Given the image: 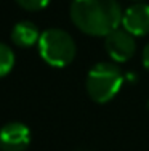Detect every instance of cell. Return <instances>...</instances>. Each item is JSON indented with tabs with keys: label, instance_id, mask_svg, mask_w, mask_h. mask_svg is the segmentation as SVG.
<instances>
[{
	"label": "cell",
	"instance_id": "8",
	"mask_svg": "<svg viewBox=\"0 0 149 151\" xmlns=\"http://www.w3.org/2000/svg\"><path fill=\"white\" fill-rule=\"evenodd\" d=\"M15 66V53L8 45L0 44V77L6 76Z\"/></svg>",
	"mask_w": 149,
	"mask_h": 151
},
{
	"label": "cell",
	"instance_id": "12",
	"mask_svg": "<svg viewBox=\"0 0 149 151\" xmlns=\"http://www.w3.org/2000/svg\"><path fill=\"white\" fill-rule=\"evenodd\" d=\"M148 108H149V101H148Z\"/></svg>",
	"mask_w": 149,
	"mask_h": 151
},
{
	"label": "cell",
	"instance_id": "11",
	"mask_svg": "<svg viewBox=\"0 0 149 151\" xmlns=\"http://www.w3.org/2000/svg\"><path fill=\"white\" fill-rule=\"evenodd\" d=\"M133 2H140V0H133Z\"/></svg>",
	"mask_w": 149,
	"mask_h": 151
},
{
	"label": "cell",
	"instance_id": "9",
	"mask_svg": "<svg viewBox=\"0 0 149 151\" xmlns=\"http://www.w3.org/2000/svg\"><path fill=\"white\" fill-rule=\"evenodd\" d=\"M16 2L21 8L29 10V12H37V10L45 8L50 0H16Z\"/></svg>",
	"mask_w": 149,
	"mask_h": 151
},
{
	"label": "cell",
	"instance_id": "7",
	"mask_svg": "<svg viewBox=\"0 0 149 151\" xmlns=\"http://www.w3.org/2000/svg\"><path fill=\"white\" fill-rule=\"evenodd\" d=\"M40 32L31 21H21L11 31V40L18 47H32L35 42L38 44Z\"/></svg>",
	"mask_w": 149,
	"mask_h": 151
},
{
	"label": "cell",
	"instance_id": "3",
	"mask_svg": "<svg viewBox=\"0 0 149 151\" xmlns=\"http://www.w3.org/2000/svg\"><path fill=\"white\" fill-rule=\"evenodd\" d=\"M76 42L63 29H47L38 39V53L45 63L55 68H64L76 58Z\"/></svg>",
	"mask_w": 149,
	"mask_h": 151
},
{
	"label": "cell",
	"instance_id": "2",
	"mask_svg": "<svg viewBox=\"0 0 149 151\" xmlns=\"http://www.w3.org/2000/svg\"><path fill=\"white\" fill-rule=\"evenodd\" d=\"M123 84V74L114 63H98L88 71L87 92L93 101L108 103L120 92Z\"/></svg>",
	"mask_w": 149,
	"mask_h": 151
},
{
	"label": "cell",
	"instance_id": "1",
	"mask_svg": "<svg viewBox=\"0 0 149 151\" xmlns=\"http://www.w3.org/2000/svg\"><path fill=\"white\" fill-rule=\"evenodd\" d=\"M117 0H72L71 19L77 29L95 37H106L122 24Z\"/></svg>",
	"mask_w": 149,
	"mask_h": 151
},
{
	"label": "cell",
	"instance_id": "5",
	"mask_svg": "<svg viewBox=\"0 0 149 151\" xmlns=\"http://www.w3.org/2000/svg\"><path fill=\"white\" fill-rule=\"evenodd\" d=\"M122 26L135 37L149 34V5L136 2L122 13Z\"/></svg>",
	"mask_w": 149,
	"mask_h": 151
},
{
	"label": "cell",
	"instance_id": "10",
	"mask_svg": "<svg viewBox=\"0 0 149 151\" xmlns=\"http://www.w3.org/2000/svg\"><path fill=\"white\" fill-rule=\"evenodd\" d=\"M143 66L149 71V42L146 44V47H144V50H143Z\"/></svg>",
	"mask_w": 149,
	"mask_h": 151
},
{
	"label": "cell",
	"instance_id": "4",
	"mask_svg": "<svg viewBox=\"0 0 149 151\" xmlns=\"http://www.w3.org/2000/svg\"><path fill=\"white\" fill-rule=\"evenodd\" d=\"M104 47L112 61L125 63V61H128L135 55L136 42H135V35L127 32L125 29H119L117 27L115 31H112L111 34L106 35Z\"/></svg>",
	"mask_w": 149,
	"mask_h": 151
},
{
	"label": "cell",
	"instance_id": "6",
	"mask_svg": "<svg viewBox=\"0 0 149 151\" xmlns=\"http://www.w3.org/2000/svg\"><path fill=\"white\" fill-rule=\"evenodd\" d=\"M31 143V132L21 122H10L0 130V150L24 151Z\"/></svg>",
	"mask_w": 149,
	"mask_h": 151
}]
</instances>
